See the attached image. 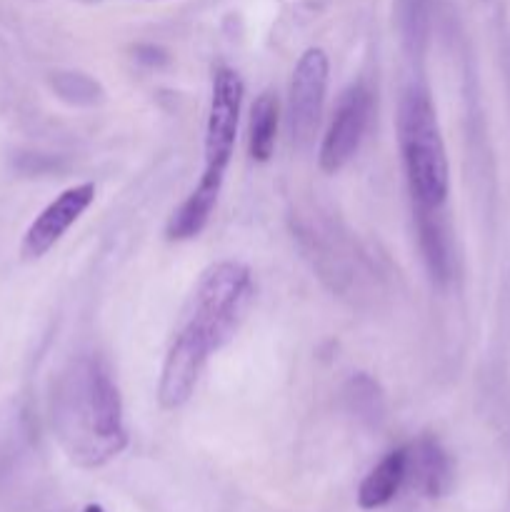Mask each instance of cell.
Segmentation results:
<instances>
[{
	"mask_svg": "<svg viewBox=\"0 0 510 512\" xmlns=\"http://www.w3.org/2000/svg\"><path fill=\"white\" fill-rule=\"evenodd\" d=\"M53 405L58 438L75 463L85 468L103 465L128 443L120 393L100 360L80 358L70 365Z\"/></svg>",
	"mask_w": 510,
	"mask_h": 512,
	"instance_id": "6da1fadb",
	"label": "cell"
},
{
	"mask_svg": "<svg viewBox=\"0 0 510 512\" xmlns=\"http://www.w3.org/2000/svg\"><path fill=\"white\" fill-rule=\"evenodd\" d=\"M398 143L418 208L438 210L448 198V155L430 95L410 88L398 105Z\"/></svg>",
	"mask_w": 510,
	"mask_h": 512,
	"instance_id": "7a4b0ae2",
	"label": "cell"
},
{
	"mask_svg": "<svg viewBox=\"0 0 510 512\" xmlns=\"http://www.w3.org/2000/svg\"><path fill=\"white\" fill-rule=\"evenodd\" d=\"M253 295V278L243 263L223 260L200 275L180 328L203 340L208 350L223 348L238 330Z\"/></svg>",
	"mask_w": 510,
	"mask_h": 512,
	"instance_id": "3957f363",
	"label": "cell"
},
{
	"mask_svg": "<svg viewBox=\"0 0 510 512\" xmlns=\"http://www.w3.org/2000/svg\"><path fill=\"white\" fill-rule=\"evenodd\" d=\"M240 105H243V80L235 70L215 68L213 90H210L208 123H205V170L203 173L223 175L238 138Z\"/></svg>",
	"mask_w": 510,
	"mask_h": 512,
	"instance_id": "277c9868",
	"label": "cell"
},
{
	"mask_svg": "<svg viewBox=\"0 0 510 512\" xmlns=\"http://www.w3.org/2000/svg\"><path fill=\"white\" fill-rule=\"evenodd\" d=\"M325 90H328V55L320 48H308L300 55L293 78H290L288 118L290 135L298 148L310 145L315 130H318Z\"/></svg>",
	"mask_w": 510,
	"mask_h": 512,
	"instance_id": "5b68a950",
	"label": "cell"
},
{
	"mask_svg": "<svg viewBox=\"0 0 510 512\" xmlns=\"http://www.w3.org/2000/svg\"><path fill=\"white\" fill-rule=\"evenodd\" d=\"M370 110H373V98L363 83H353L348 90H343L318 153L323 173H338L358 153L360 140L368 128Z\"/></svg>",
	"mask_w": 510,
	"mask_h": 512,
	"instance_id": "8992f818",
	"label": "cell"
},
{
	"mask_svg": "<svg viewBox=\"0 0 510 512\" xmlns=\"http://www.w3.org/2000/svg\"><path fill=\"white\" fill-rule=\"evenodd\" d=\"M208 358L210 350L203 340L183 328L175 333L158 385V400L165 410H175L188 403Z\"/></svg>",
	"mask_w": 510,
	"mask_h": 512,
	"instance_id": "52a82bcc",
	"label": "cell"
},
{
	"mask_svg": "<svg viewBox=\"0 0 510 512\" xmlns=\"http://www.w3.org/2000/svg\"><path fill=\"white\" fill-rule=\"evenodd\" d=\"M95 200V185L83 183L73 185V188L63 190L38 218L33 220V225L25 233L23 245H20V253L25 260H38L63 238L70 230V225L90 208V203Z\"/></svg>",
	"mask_w": 510,
	"mask_h": 512,
	"instance_id": "ba28073f",
	"label": "cell"
},
{
	"mask_svg": "<svg viewBox=\"0 0 510 512\" xmlns=\"http://www.w3.org/2000/svg\"><path fill=\"white\" fill-rule=\"evenodd\" d=\"M223 175L203 173L200 175V183L195 185L193 193L180 203V208L170 215L168 228L165 235L168 240H190L195 235L203 233V228L208 225L210 215H213L215 205H218L220 188H223Z\"/></svg>",
	"mask_w": 510,
	"mask_h": 512,
	"instance_id": "9c48e42d",
	"label": "cell"
},
{
	"mask_svg": "<svg viewBox=\"0 0 510 512\" xmlns=\"http://www.w3.org/2000/svg\"><path fill=\"white\" fill-rule=\"evenodd\" d=\"M408 450V468H405V480H413L418 490H423L428 498H440L450 488L453 470H450L448 455L443 453L433 440H420Z\"/></svg>",
	"mask_w": 510,
	"mask_h": 512,
	"instance_id": "30bf717a",
	"label": "cell"
},
{
	"mask_svg": "<svg viewBox=\"0 0 510 512\" xmlns=\"http://www.w3.org/2000/svg\"><path fill=\"white\" fill-rule=\"evenodd\" d=\"M405 468H408V450L400 448L385 455L378 465L360 483L358 503L360 508L375 510L388 505L398 495L400 485L405 483Z\"/></svg>",
	"mask_w": 510,
	"mask_h": 512,
	"instance_id": "8fae6325",
	"label": "cell"
},
{
	"mask_svg": "<svg viewBox=\"0 0 510 512\" xmlns=\"http://www.w3.org/2000/svg\"><path fill=\"white\" fill-rule=\"evenodd\" d=\"M278 120H280V110H278V98H275L270 90L260 93L255 98L253 108H250V158L255 163H268L273 158L275 150V138H278Z\"/></svg>",
	"mask_w": 510,
	"mask_h": 512,
	"instance_id": "7c38bea8",
	"label": "cell"
},
{
	"mask_svg": "<svg viewBox=\"0 0 510 512\" xmlns=\"http://www.w3.org/2000/svg\"><path fill=\"white\" fill-rule=\"evenodd\" d=\"M438 210L418 208V233L420 248H423L425 263H428L433 278L445 280L450 275V250L445 230L438 220Z\"/></svg>",
	"mask_w": 510,
	"mask_h": 512,
	"instance_id": "4fadbf2b",
	"label": "cell"
},
{
	"mask_svg": "<svg viewBox=\"0 0 510 512\" xmlns=\"http://www.w3.org/2000/svg\"><path fill=\"white\" fill-rule=\"evenodd\" d=\"M50 85L60 100L78 108H90L103 100V88L85 73H53Z\"/></svg>",
	"mask_w": 510,
	"mask_h": 512,
	"instance_id": "5bb4252c",
	"label": "cell"
},
{
	"mask_svg": "<svg viewBox=\"0 0 510 512\" xmlns=\"http://www.w3.org/2000/svg\"><path fill=\"white\" fill-rule=\"evenodd\" d=\"M135 58L138 60H143V63H148V65H160V63H165V60H168V55L163 53V50L160 48H153V45H145V48H138L135 50Z\"/></svg>",
	"mask_w": 510,
	"mask_h": 512,
	"instance_id": "9a60e30c",
	"label": "cell"
},
{
	"mask_svg": "<svg viewBox=\"0 0 510 512\" xmlns=\"http://www.w3.org/2000/svg\"><path fill=\"white\" fill-rule=\"evenodd\" d=\"M85 512H103V508H98V505H90V508H85Z\"/></svg>",
	"mask_w": 510,
	"mask_h": 512,
	"instance_id": "2e32d148",
	"label": "cell"
}]
</instances>
